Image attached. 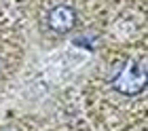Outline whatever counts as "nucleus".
<instances>
[{"mask_svg":"<svg viewBox=\"0 0 148 131\" xmlns=\"http://www.w3.org/2000/svg\"><path fill=\"white\" fill-rule=\"evenodd\" d=\"M47 25L55 34H68L76 25V11L70 4H57L47 13Z\"/></svg>","mask_w":148,"mask_h":131,"instance_id":"f03ea898","label":"nucleus"},{"mask_svg":"<svg viewBox=\"0 0 148 131\" xmlns=\"http://www.w3.org/2000/svg\"><path fill=\"white\" fill-rule=\"evenodd\" d=\"M146 64L138 59H127L123 66L116 70V74L112 76L110 85L114 91H119L121 95H138L146 89Z\"/></svg>","mask_w":148,"mask_h":131,"instance_id":"f257e3e1","label":"nucleus"}]
</instances>
